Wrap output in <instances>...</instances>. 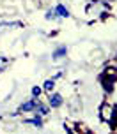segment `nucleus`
<instances>
[{"label":"nucleus","instance_id":"10","mask_svg":"<svg viewBox=\"0 0 117 134\" xmlns=\"http://www.w3.org/2000/svg\"><path fill=\"white\" fill-rule=\"evenodd\" d=\"M6 64H7V58H6V57H0V71L6 67Z\"/></svg>","mask_w":117,"mask_h":134},{"label":"nucleus","instance_id":"9","mask_svg":"<svg viewBox=\"0 0 117 134\" xmlns=\"http://www.w3.org/2000/svg\"><path fill=\"white\" fill-rule=\"evenodd\" d=\"M32 95H34V97H39V95H41V88L34 87V88H32Z\"/></svg>","mask_w":117,"mask_h":134},{"label":"nucleus","instance_id":"8","mask_svg":"<svg viewBox=\"0 0 117 134\" xmlns=\"http://www.w3.org/2000/svg\"><path fill=\"white\" fill-rule=\"evenodd\" d=\"M28 124H34V125H37V127H43V120L39 118V116H35V118H32V120H28Z\"/></svg>","mask_w":117,"mask_h":134},{"label":"nucleus","instance_id":"5","mask_svg":"<svg viewBox=\"0 0 117 134\" xmlns=\"http://www.w3.org/2000/svg\"><path fill=\"white\" fill-rule=\"evenodd\" d=\"M34 111H35V113H39L37 116H43V115H46V113H48V109H46V106H43V104H35Z\"/></svg>","mask_w":117,"mask_h":134},{"label":"nucleus","instance_id":"11","mask_svg":"<svg viewBox=\"0 0 117 134\" xmlns=\"http://www.w3.org/2000/svg\"><path fill=\"white\" fill-rule=\"evenodd\" d=\"M46 18H48V20H53V18H55V11H48V13H46Z\"/></svg>","mask_w":117,"mask_h":134},{"label":"nucleus","instance_id":"6","mask_svg":"<svg viewBox=\"0 0 117 134\" xmlns=\"http://www.w3.org/2000/svg\"><path fill=\"white\" fill-rule=\"evenodd\" d=\"M66 55V46H60L57 48L55 51H53V58H60V57H64Z\"/></svg>","mask_w":117,"mask_h":134},{"label":"nucleus","instance_id":"7","mask_svg":"<svg viewBox=\"0 0 117 134\" xmlns=\"http://www.w3.org/2000/svg\"><path fill=\"white\" fill-rule=\"evenodd\" d=\"M53 87H55V81H53V80H46V81H44V85H43V88L48 90V92H52Z\"/></svg>","mask_w":117,"mask_h":134},{"label":"nucleus","instance_id":"4","mask_svg":"<svg viewBox=\"0 0 117 134\" xmlns=\"http://www.w3.org/2000/svg\"><path fill=\"white\" fill-rule=\"evenodd\" d=\"M55 13L59 14V16H64V18H68V16H69V11L64 5H57L55 7Z\"/></svg>","mask_w":117,"mask_h":134},{"label":"nucleus","instance_id":"2","mask_svg":"<svg viewBox=\"0 0 117 134\" xmlns=\"http://www.w3.org/2000/svg\"><path fill=\"white\" fill-rule=\"evenodd\" d=\"M48 104L52 108H59V106H62V95L60 94H50V97H48Z\"/></svg>","mask_w":117,"mask_h":134},{"label":"nucleus","instance_id":"1","mask_svg":"<svg viewBox=\"0 0 117 134\" xmlns=\"http://www.w3.org/2000/svg\"><path fill=\"white\" fill-rule=\"evenodd\" d=\"M115 109L110 106V104H106L105 102L103 106H101V118H103L105 122H112L114 124V118H115Z\"/></svg>","mask_w":117,"mask_h":134},{"label":"nucleus","instance_id":"12","mask_svg":"<svg viewBox=\"0 0 117 134\" xmlns=\"http://www.w3.org/2000/svg\"><path fill=\"white\" fill-rule=\"evenodd\" d=\"M115 118H117V115H115Z\"/></svg>","mask_w":117,"mask_h":134},{"label":"nucleus","instance_id":"3","mask_svg":"<svg viewBox=\"0 0 117 134\" xmlns=\"http://www.w3.org/2000/svg\"><path fill=\"white\" fill-rule=\"evenodd\" d=\"M34 108H35V100H27L20 106V111H32Z\"/></svg>","mask_w":117,"mask_h":134}]
</instances>
